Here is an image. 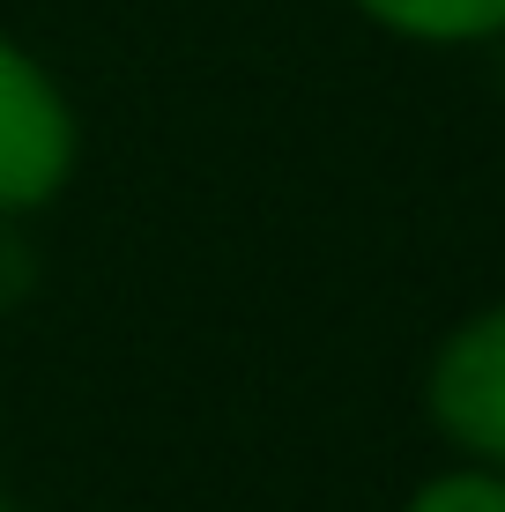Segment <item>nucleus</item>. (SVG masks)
Here are the masks:
<instances>
[{
  "mask_svg": "<svg viewBox=\"0 0 505 512\" xmlns=\"http://www.w3.org/2000/svg\"><path fill=\"white\" fill-rule=\"evenodd\" d=\"M424 416L468 468L505 475V297L439 334L424 364Z\"/></svg>",
  "mask_w": 505,
  "mask_h": 512,
  "instance_id": "obj_2",
  "label": "nucleus"
},
{
  "mask_svg": "<svg viewBox=\"0 0 505 512\" xmlns=\"http://www.w3.org/2000/svg\"><path fill=\"white\" fill-rule=\"evenodd\" d=\"M372 30L402 45L461 52V45H498L505 38V0H350Z\"/></svg>",
  "mask_w": 505,
  "mask_h": 512,
  "instance_id": "obj_3",
  "label": "nucleus"
},
{
  "mask_svg": "<svg viewBox=\"0 0 505 512\" xmlns=\"http://www.w3.org/2000/svg\"><path fill=\"white\" fill-rule=\"evenodd\" d=\"M402 512H505V475L491 468H446V475H431V483H416Z\"/></svg>",
  "mask_w": 505,
  "mask_h": 512,
  "instance_id": "obj_4",
  "label": "nucleus"
},
{
  "mask_svg": "<svg viewBox=\"0 0 505 512\" xmlns=\"http://www.w3.org/2000/svg\"><path fill=\"white\" fill-rule=\"evenodd\" d=\"M82 171V112L67 82L0 30V223L45 216Z\"/></svg>",
  "mask_w": 505,
  "mask_h": 512,
  "instance_id": "obj_1",
  "label": "nucleus"
},
{
  "mask_svg": "<svg viewBox=\"0 0 505 512\" xmlns=\"http://www.w3.org/2000/svg\"><path fill=\"white\" fill-rule=\"evenodd\" d=\"M0 512H15V505H8V498H0Z\"/></svg>",
  "mask_w": 505,
  "mask_h": 512,
  "instance_id": "obj_5",
  "label": "nucleus"
}]
</instances>
